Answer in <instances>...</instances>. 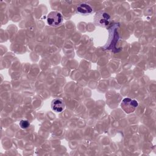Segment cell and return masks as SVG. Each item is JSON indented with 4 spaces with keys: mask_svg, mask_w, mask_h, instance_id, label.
<instances>
[{
    "mask_svg": "<svg viewBox=\"0 0 156 156\" xmlns=\"http://www.w3.org/2000/svg\"><path fill=\"white\" fill-rule=\"evenodd\" d=\"M51 108L56 112H61L65 108V104L62 99H55L51 102Z\"/></svg>",
    "mask_w": 156,
    "mask_h": 156,
    "instance_id": "277c9868",
    "label": "cell"
},
{
    "mask_svg": "<svg viewBox=\"0 0 156 156\" xmlns=\"http://www.w3.org/2000/svg\"><path fill=\"white\" fill-rule=\"evenodd\" d=\"M47 22L49 26H58L63 22V16L62 14L57 11L50 12L47 17Z\"/></svg>",
    "mask_w": 156,
    "mask_h": 156,
    "instance_id": "6da1fadb",
    "label": "cell"
},
{
    "mask_svg": "<svg viewBox=\"0 0 156 156\" xmlns=\"http://www.w3.org/2000/svg\"><path fill=\"white\" fill-rule=\"evenodd\" d=\"M77 10L81 14L88 15L93 12V9L89 4L86 3H82L77 6Z\"/></svg>",
    "mask_w": 156,
    "mask_h": 156,
    "instance_id": "5b68a950",
    "label": "cell"
},
{
    "mask_svg": "<svg viewBox=\"0 0 156 156\" xmlns=\"http://www.w3.org/2000/svg\"><path fill=\"white\" fill-rule=\"evenodd\" d=\"M137 106L138 102L135 99H132L129 98L124 99L121 104L122 108L127 113L133 112Z\"/></svg>",
    "mask_w": 156,
    "mask_h": 156,
    "instance_id": "3957f363",
    "label": "cell"
},
{
    "mask_svg": "<svg viewBox=\"0 0 156 156\" xmlns=\"http://www.w3.org/2000/svg\"><path fill=\"white\" fill-rule=\"evenodd\" d=\"M110 16L105 12H99L97 13L94 17V23L96 25L101 27H105L110 23Z\"/></svg>",
    "mask_w": 156,
    "mask_h": 156,
    "instance_id": "7a4b0ae2",
    "label": "cell"
},
{
    "mask_svg": "<svg viewBox=\"0 0 156 156\" xmlns=\"http://www.w3.org/2000/svg\"><path fill=\"white\" fill-rule=\"evenodd\" d=\"M30 123L27 120H21L20 122V126L22 129H27L29 127Z\"/></svg>",
    "mask_w": 156,
    "mask_h": 156,
    "instance_id": "8992f818",
    "label": "cell"
}]
</instances>
